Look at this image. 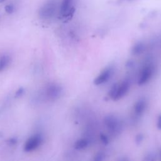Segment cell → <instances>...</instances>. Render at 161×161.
Listing matches in <instances>:
<instances>
[{"mask_svg": "<svg viewBox=\"0 0 161 161\" xmlns=\"http://www.w3.org/2000/svg\"><path fill=\"white\" fill-rule=\"evenodd\" d=\"M4 10L8 14H11L15 11V6L13 4H9L5 6Z\"/></svg>", "mask_w": 161, "mask_h": 161, "instance_id": "cell-13", "label": "cell"}, {"mask_svg": "<svg viewBox=\"0 0 161 161\" xmlns=\"http://www.w3.org/2000/svg\"><path fill=\"white\" fill-rule=\"evenodd\" d=\"M62 87L56 83L48 84L45 89V96L47 99L50 101H53L58 99L62 94Z\"/></svg>", "mask_w": 161, "mask_h": 161, "instance_id": "cell-2", "label": "cell"}, {"mask_svg": "<svg viewBox=\"0 0 161 161\" xmlns=\"http://www.w3.org/2000/svg\"><path fill=\"white\" fill-rule=\"evenodd\" d=\"M130 83L128 80H125L123 81L120 84H118V87L116 92V94L113 98V100L117 101L124 97L129 91Z\"/></svg>", "mask_w": 161, "mask_h": 161, "instance_id": "cell-8", "label": "cell"}, {"mask_svg": "<svg viewBox=\"0 0 161 161\" xmlns=\"http://www.w3.org/2000/svg\"><path fill=\"white\" fill-rule=\"evenodd\" d=\"M104 158H105L104 153L102 152H99L95 155L92 161H103Z\"/></svg>", "mask_w": 161, "mask_h": 161, "instance_id": "cell-15", "label": "cell"}, {"mask_svg": "<svg viewBox=\"0 0 161 161\" xmlns=\"http://www.w3.org/2000/svg\"><path fill=\"white\" fill-rule=\"evenodd\" d=\"M119 161H130V160H128V159H126V158H122V159H121Z\"/></svg>", "mask_w": 161, "mask_h": 161, "instance_id": "cell-22", "label": "cell"}, {"mask_svg": "<svg viewBox=\"0 0 161 161\" xmlns=\"http://www.w3.org/2000/svg\"><path fill=\"white\" fill-rule=\"evenodd\" d=\"M145 49L146 45L143 42H137L133 45L131 49V53L133 55H139L143 53Z\"/></svg>", "mask_w": 161, "mask_h": 161, "instance_id": "cell-10", "label": "cell"}, {"mask_svg": "<svg viewBox=\"0 0 161 161\" xmlns=\"http://www.w3.org/2000/svg\"><path fill=\"white\" fill-rule=\"evenodd\" d=\"M11 61V57L8 54H3L0 57V72L6 70Z\"/></svg>", "mask_w": 161, "mask_h": 161, "instance_id": "cell-11", "label": "cell"}, {"mask_svg": "<svg viewBox=\"0 0 161 161\" xmlns=\"http://www.w3.org/2000/svg\"><path fill=\"white\" fill-rule=\"evenodd\" d=\"M157 127L158 130H161V114L158 115L157 121Z\"/></svg>", "mask_w": 161, "mask_h": 161, "instance_id": "cell-21", "label": "cell"}, {"mask_svg": "<svg viewBox=\"0 0 161 161\" xmlns=\"http://www.w3.org/2000/svg\"><path fill=\"white\" fill-rule=\"evenodd\" d=\"M147 107V101L144 98L139 99L134 106V112L136 116H141Z\"/></svg>", "mask_w": 161, "mask_h": 161, "instance_id": "cell-9", "label": "cell"}, {"mask_svg": "<svg viewBox=\"0 0 161 161\" xmlns=\"http://www.w3.org/2000/svg\"><path fill=\"white\" fill-rule=\"evenodd\" d=\"M118 84H114L111 88L109 92V97L113 99L115 94H116V91H117V89H118Z\"/></svg>", "mask_w": 161, "mask_h": 161, "instance_id": "cell-14", "label": "cell"}, {"mask_svg": "<svg viewBox=\"0 0 161 161\" xmlns=\"http://www.w3.org/2000/svg\"><path fill=\"white\" fill-rule=\"evenodd\" d=\"M156 157L154 153H148L143 158V161H155Z\"/></svg>", "mask_w": 161, "mask_h": 161, "instance_id": "cell-17", "label": "cell"}, {"mask_svg": "<svg viewBox=\"0 0 161 161\" xmlns=\"http://www.w3.org/2000/svg\"><path fill=\"white\" fill-rule=\"evenodd\" d=\"M89 145V141L86 138H81L77 140L74 144V148L76 150H82L86 148Z\"/></svg>", "mask_w": 161, "mask_h": 161, "instance_id": "cell-12", "label": "cell"}, {"mask_svg": "<svg viewBox=\"0 0 161 161\" xmlns=\"http://www.w3.org/2000/svg\"><path fill=\"white\" fill-rule=\"evenodd\" d=\"M143 138H144V136H143V135L142 133L138 134V135L136 136V137H135V142H136V143L137 145L140 144V143L143 142Z\"/></svg>", "mask_w": 161, "mask_h": 161, "instance_id": "cell-18", "label": "cell"}, {"mask_svg": "<svg viewBox=\"0 0 161 161\" xmlns=\"http://www.w3.org/2000/svg\"><path fill=\"white\" fill-rule=\"evenodd\" d=\"M57 9V0H46L38 10V16L43 20H49L55 15Z\"/></svg>", "mask_w": 161, "mask_h": 161, "instance_id": "cell-1", "label": "cell"}, {"mask_svg": "<svg viewBox=\"0 0 161 161\" xmlns=\"http://www.w3.org/2000/svg\"><path fill=\"white\" fill-rule=\"evenodd\" d=\"M43 142V138L40 134H35L30 137L25 143L24 150L26 152H32L38 148Z\"/></svg>", "mask_w": 161, "mask_h": 161, "instance_id": "cell-4", "label": "cell"}, {"mask_svg": "<svg viewBox=\"0 0 161 161\" xmlns=\"http://www.w3.org/2000/svg\"><path fill=\"white\" fill-rule=\"evenodd\" d=\"M113 73V69L111 67H108L104 69L100 74L97 76L94 80V84L95 85H101L107 82L112 76Z\"/></svg>", "mask_w": 161, "mask_h": 161, "instance_id": "cell-6", "label": "cell"}, {"mask_svg": "<svg viewBox=\"0 0 161 161\" xmlns=\"http://www.w3.org/2000/svg\"><path fill=\"white\" fill-rule=\"evenodd\" d=\"M103 122L106 127L113 134L118 133L121 130V125L119 119L116 116L113 114L106 116L103 119Z\"/></svg>", "mask_w": 161, "mask_h": 161, "instance_id": "cell-3", "label": "cell"}, {"mask_svg": "<svg viewBox=\"0 0 161 161\" xmlns=\"http://www.w3.org/2000/svg\"><path fill=\"white\" fill-rule=\"evenodd\" d=\"M5 1H6V0H0V3H4Z\"/></svg>", "mask_w": 161, "mask_h": 161, "instance_id": "cell-23", "label": "cell"}, {"mask_svg": "<svg viewBox=\"0 0 161 161\" xmlns=\"http://www.w3.org/2000/svg\"><path fill=\"white\" fill-rule=\"evenodd\" d=\"M154 72V67L151 64H147L145 65L142 69L140 74V77L138 80V84L142 86L146 84L152 77Z\"/></svg>", "mask_w": 161, "mask_h": 161, "instance_id": "cell-5", "label": "cell"}, {"mask_svg": "<svg viewBox=\"0 0 161 161\" xmlns=\"http://www.w3.org/2000/svg\"><path fill=\"white\" fill-rule=\"evenodd\" d=\"M100 140H101V142L103 143V144H104V145H107L109 142L108 136L103 133H101L100 134Z\"/></svg>", "mask_w": 161, "mask_h": 161, "instance_id": "cell-16", "label": "cell"}, {"mask_svg": "<svg viewBox=\"0 0 161 161\" xmlns=\"http://www.w3.org/2000/svg\"><path fill=\"white\" fill-rule=\"evenodd\" d=\"M24 93V89L21 87V88H19L16 92H15V97H20Z\"/></svg>", "mask_w": 161, "mask_h": 161, "instance_id": "cell-20", "label": "cell"}, {"mask_svg": "<svg viewBox=\"0 0 161 161\" xmlns=\"http://www.w3.org/2000/svg\"><path fill=\"white\" fill-rule=\"evenodd\" d=\"M134 65H135V62H134L133 60H128L126 62L125 66H126V67L127 69H131V68H133V67Z\"/></svg>", "mask_w": 161, "mask_h": 161, "instance_id": "cell-19", "label": "cell"}, {"mask_svg": "<svg viewBox=\"0 0 161 161\" xmlns=\"http://www.w3.org/2000/svg\"><path fill=\"white\" fill-rule=\"evenodd\" d=\"M74 0H62L60 4L59 11L62 16H69L73 9V3Z\"/></svg>", "mask_w": 161, "mask_h": 161, "instance_id": "cell-7", "label": "cell"}, {"mask_svg": "<svg viewBox=\"0 0 161 161\" xmlns=\"http://www.w3.org/2000/svg\"><path fill=\"white\" fill-rule=\"evenodd\" d=\"M125 1H132V0H125Z\"/></svg>", "mask_w": 161, "mask_h": 161, "instance_id": "cell-24", "label": "cell"}]
</instances>
